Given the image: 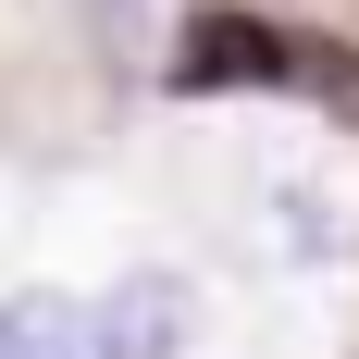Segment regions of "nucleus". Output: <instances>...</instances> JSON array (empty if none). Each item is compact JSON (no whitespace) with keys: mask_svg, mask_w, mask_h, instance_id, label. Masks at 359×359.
Here are the masks:
<instances>
[{"mask_svg":"<svg viewBox=\"0 0 359 359\" xmlns=\"http://www.w3.org/2000/svg\"><path fill=\"white\" fill-rule=\"evenodd\" d=\"M161 87H186V100L285 87V25H260V13H174V37H161Z\"/></svg>","mask_w":359,"mask_h":359,"instance_id":"obj_1","label":"nucleus"},{"mask_svg":"<svg viewBox=\"0 0 359 359\" xmlns=\"http://www.w3.org/2000/svg\"><path fill=\"white\" fill-rule=\"evenodd\" d=\"M74 13H87V37H100L111 62H149V50L174 37V13H186V0H74Z\"/></svg>","mask_w":359,"mask_h":359,"instance_id":"obj_5","label":"nucleus"},{"mask_svg":"<svg viewBox=\"0 0 359 359\" xmlns=\"http://www.w3.org/2000/svg\"><path fill=\"white\" fill-rule=\"evenodd\" d=\"M285 87H310V100H323V124H347V137H359V50L285 25Z\"/></svg>","mask_w":359,"mask_h":359,"instance_id":"obj_4","label":"nucleus"},{"mask_svg":"<svg viewBox=\"0 0 359 359\" xmlns=\"http://www.w3.org/2000/svg\"><path fill=\"white\" fill-rule=\"evenodd\" d=\"M87 310H100V359H124V347H198V297H186L174 273H137V285L87 297Z\"/></svg>","mask_w":359,"mask_h":359,"instance_id":"obj_2","label":"nucleus"},{"mask_svg":"<svg viewBox=\"0 0 359 359\" xmlns=\"http://www.w3.org/2000/svg\"><path fill=\"white\" fill-rule=\"evenodd\" d=\"M0 359H100V310L62 297V285L0 297Z\"/></svg>","mask_w":359,"mask_h":359,"instance_id":"obj_3","label":"nucleus"}]
</instances>
